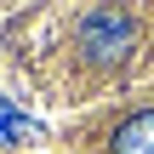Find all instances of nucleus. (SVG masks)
<instances>
[{"label":"nucleus","instance_id":"obj_1","mask_svg":"<svg viewBox=\"0 0 154 154\" xmlns=\"http://www.w3.org/2000/svg\"><path fill=\"white\" fill-rule=\"evenodd\" d=\"M74 40H80V51H86L91 63H126L131 46H137V23H131L126 11H114V6H97V11L80 17Z\"/></svg>","mask_w":154,"mask_h":154},{"label":"nucleus","instance_id":"obj_2","mask_svg":"<svg viewBox=\"0 0 154 154\" xmlns=\"http://www.w3.org/2000/svg\"><path fill=\"white\" fill-rule=\"evenodd\" d=\"M114 154H154V109L131 114L126 126H114Z\"/></svg>","mask_w":154,"mask_h":154}]
</instances>
